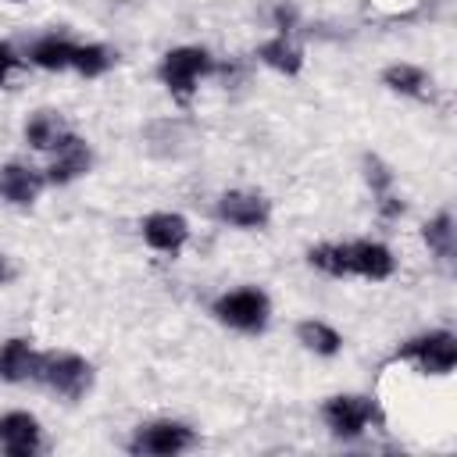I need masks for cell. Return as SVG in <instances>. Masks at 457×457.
I'll return each instance as SVG.
<instances>
[{
	"mask_svg": "<svg viewBox=\"0 0 457 457\" xmlns=\"http://www.w3.org/2000/svg\"><path fill=\"white\" fill-rule=\"evenodd\" d=\"M307 264L318 268L321 275L328 278H350V253H346V243H314L307 250Z\"/></svg>",
	"mask_w": 457,
	"mask_h": 457,
	"instance_id": "cell-21",
	"label": "cell"
},
{
	"mask_svg": "<svg viewBox=\"0 0 457 457\" xmlns=\"http://www.w3.org/2000/svg\"><path fill=\"white\" fill-rule=\"evenodd\" d=\"M321 421L332 439L353 443V439L368 436V428L378 425L382 414H378V403L364 393H332L321 403Z\"/></svg>",
	"mask_w": 457,
	"mask_h": 457,
	"instance_id": "cell-4",
	"label": "cell"
},
{
	"mask_svg": "<svg viewBox=\"0 0 457 457\" xmlns=\"http://www.w3.org/2000/svg\"><path fill=\"white\" fill-rule=\"evenodd\" d=\"M393 361L411 364L418 375L446 378V375H453V368H457V336H453L450 328L418 332V336L403 339V343L393 350Z\"/></svg>",
	"mask_w": 457,
	"mask_h": 457,
	"instance_id": "cell-3",
	"label": "cell"
},
{
	"mask_svg": "<svg viewBox=\"0 0 457 457\" xmlns=\"http://www.w3.org/2000/svg\"><path fill=\"white\" fill-rule=\"evenodd\" d=\"M0 450L7 457H32L43 450V425L29 411L0 414Z\"/></svg>",
	"mask_w": 457,
	"mask_h": 457,
	"instance_id": "cell-10",
	"label": "cell"
},
{
	"mask_svg": "<svg viewBox=\"0 0 457 457\" xmlns=\"http://www.w3.org/2000/svg\"><path fill=\"white\" fill-rule=\"evenodd\" d=\"M346 253H350V278L386 282L396 271V257L382 239H350Z\"/></svg>",
	"mask_w": 457,
	"mask_h": 457,
	"instance_id": "cell-11",
	"label": "cell"
},
{
	"mask_svg": "<svg viewBox=\"0 0 457 457\" xmlns=\"http://www.w3.org/2000/svg\"><path fill=\"white\" fill-rule=\"evenodd\" d=\"M14 278H18V268H14V261L0 250V286H11Z\"/></svg>",
	"mask_w": 457,
	"mask_h": 457,
	"instance_id": "cell-25",
	"label": "cell"
},
{
	"mask_svg": "<svg viewBox=\"0 0 457 457\" xmlns=\"http://www.w3.org/2000/svg\"><path fill=\"white\" fill-rule=\"evenodd\" d=\"M200 443V432L179 418H154L132 428L129 453L136 457H179Z\"/></svg>",
	"mask_w": 457,
	"mask_h": 457,
	"instance_id": "cell-6",
	"label": "cell"
},
{
	"mask_svg": "<svg viewBox=\"0 0 457 457\" xmlns=\"http://www.w3.org/2000/svg\"><path fill=\"white\" fill-rule=\"evenodd\" d=\"M68 132H71V125H68L64 114L54 111V107H39V111H32V114L25 118V129H21L29 150H36V154H54V150L64 143Z\"/></svg>",
	"mask_w": 457,
	"mask_h": 457,
	"instance_id": "cell-14",
	"label": "cell"
},
{
	"mask_svg": "<svg viewBox=\"0 0 457 457\" xmlns=\"http://www.w3.org/2000/svg\"><path fill=\"white\" fill-rule=\"evenodd\" d=\"M382 86L396 96H407V100H432V75L421 64H411V61L386 64L382 68Z\"/></svg>",
	"mask_w": 457,
	"mask_h": 457,
	"instance_id": "cell-17",
	"label": "cell"
},
{
	"mask_svg": "<svg viewBox=\"0 0 457 457\" xmlns=\"http://www.w3.org/2000/svg\"><path fill=\"white\" fill-rule=\"evenodd\" d=\"M375 207H378V214H382L386 221H396V218L407 211V204L396 196V189H393V193H386V196H375Z\"/></svg>",
	"mask_w": 457,
	"mask_h": 457,
	"instance_id": "cell-24",
	"label": "cell"
},
{
	"mask_svg": "<svg viewBox=\"0 0 457 457\" xmlns=\"http://www.w3.org/2000/svg\"><path fill=\"white\" fill-rule=\"evenodd\" d=\"M361 168H364V182H368L371 196H386V193L396 189V175H393V168L378 154H364L361 157Z\"/></svg>",
	"mask_w": 457,
	"mask_h": 457,
	"instance_id": "cell-22",
	"label": "cell"
},
{
	"mask_svg": "<svg viewBox=\"0 0 457 457\" xmlns=\"http://www.w3.org/2000/svg\"><path fill=\"white\" fill-rule=\"evenodd\" d=\"M39 357H43V350H36V343L25 339V336L4 339V343H0V382H7V386L36 382V375H39Z\"/></svg>",
	"mask_w": 457,
	"mask_h": 457,
	"instance_id": "cell-13",
	"label": "cell"
},
{
	"mask_svg": "<svg viewBox=\"0 0 457 457\" xmlns=\"http://www.w3.org/2000/svg\"><path fill=\"white\" fill-rule=\"evenodd\" d=\"M296 343H300L307 353H314V357H336V353H343V336H339V328L328 325V321H321V318H303V321H296Z\"/></svg>",
	"mask_w": 457,
	"mask_h": 457,
	"instance_id": "cell-18",
	"label": "cell"
},
{
	"mask_svg": "<svg viewBox=\"0 0 457 457\" xmlns=\"http://www.w3.org/2000/svg\"><path fill=\"white\" fill-rule=\"evenodd\" d=\"M257 61H261L264 68H271V71L293 79V75L303 71V61H307V57H303V46L293 39V32H275V36H268V39L257 46Z\"/></svg>",
	"mask_w": 457,
	"mask_h": 457,
	"instance_id": "cell-15",
	"label": "cell"
},
{
	"mask_svg": "<svg viewBox=\"0 0 457 457\" xmlns=\"http://www.w3.org/2000/svg\"><path fill=\"white\" fill-rule=\"evenodd\" d=\"M7 4H21V0H7Z\"/></svg>",
	"mask_w": 457,
	"mask_h": 457,
	"instance_id": "cell-26",
	"label": "cell"
},
{
	"mask_svg": "<svg viewBox=\"0 0 457 457\" xmlns=\"http://www.w3.org/2000/svg\"><path fill=\"white\" fill-rule=\"evenodd\" d=\"M21 64H25V57H21L7 39H0V86H7L11 75H14Z\"/></svg>",
	"mask_w": 457,
	"mask_h": 457,
	"instance_id": "cell-23",
	"label": "cell"
},
{
	"mask_svg": "<svg viewBox=\"0 0 457 457\" xmlns=\"http://www.w3.org/2000/svg\"><path fill=\"white\" fill-rule=\"evenodd\" d=\"M50 161H46V168H43V175H46V186H71V182H79L82 175H89V168H93V146H89V139H82L75 129L64 136V143L54 150V154H46Z\"/></svg>",
	"mask_w": 457,
	"mask_h": 457,
	"instance_id": "cell-8",
	"label": "cell"
},
{
	"mask_svg": "<svg viewBox=\"0 0 457 457\" xmlns=\"http://www.w3.org/2000/svg\"><path fill=\"white\" fill-rule=\"evenodd\" d=\"M114 61H118V54L107 43H75L71 71L82 75V79H100L114 68Z\"/></svg>",
	"mask_w": 457,
	"mask_h": 457,
	"instance_id": "cell-20",
	"label": "cell"
},
{
	"mask_svg": "<svg viewBox=\"0 0 457 457\" xmlns=\"http://www.w3.org/2000/svg\"><path fill=\"white\" fill-rule=\"evenodd\" d=\"M139 236H143V243H146L150 250L175 257V253L186 250L193 228H189V221H186L179 211H154V214H146V218L139 221Z\"/></svg>",
	"mask_w": 457,
	"mask_h": 457,
	"instance_id": "cell-9",
	"label": "cell"
},
{
	"mask_svg": "<svg viewBox=\"0 0 457 457\" xmlns=\"http://www.w3.org/2000/svg\"><path fill=\"white\" fill-rule=\"evenodd\" d=\"M214 218L239 232H261L271 221V200L257 189H225L214 200Z\"/></svg>",
	"mask_w": 457,
	"mask_h": 457,
	"instance_id": "cell-7",
	"label": "cell"
},
{
	"mask_svg": "<svg viewBox=\"0 0 457 457\" xmlns=\"http://www.w3.org/2000/svg\"><path fill=\"white\" fill-rule=\"evenodd\" d=\"M36 382L61 400H82L93 389V364L75 350H43Z\"/></svg>",
	"mask_w": 457,
	"mask_h": 457,
	"instance_id": "cell-5",
	"label": "cell"
},
{
	"mask_svg": "<svg viewBox=\"0 0 457 457\" xmlns=\"http://www.w3.org/2000/svg\"><path fill=\"white\" fill-rule=\"evenodd\" d=\"M71 54H75V39H68L61 32H46L29 43L25 64H32L39 71H71Z\"/></svg>",
	"mask_w": 457,
	"mask_h": 457,
	"instance_id": "cell-16",
	"label": "cell"
},
{
	"mask_svg": "<svg viewBox=\"0 0 457 457\" xmlns=\"http://www.w3.org/2000/svg\"><path fill=\"white\" fill-rule=\"evenodd\" d=\"M421 243L428 246V253L439 261V264H450L453 261V250H457V228H453V214L443 207L436 218H428L421 225Z\"/></svg>",
	"mask_w": 457,
	"mask_h": 457,
	"instance_id": "cell-19",
	"label": "cell"
},
{
	"mask_svg": "<svg viewBox=\"0 0 457 457\" xmlns=\"http://www.w3.org/2000/svg\"><path fill=\"white\" fill-rule=\"evenodd\" d=\"M214 71H218L214 54H211L207 46H193V43H186V46H171V50L161 57V64H157V79H161V86H164V89L171 93V100H179L182 107L196 96L200 82L211 79Z\"/></svg>",
	"mask_w": 457,
	"mask_h": 457,
	"instance_id": "cell-1",
	"label": "cell"
},
{
	"mask_svg": "<svg viewBox=\"0 0 457 457\" xmlns=\"http://www.w3.org/2000/svg\"><path fill=\"white\" fill-rule=\"evenodd\" d=\"M211 314L232 332L261 336L271 321V296L261 286H236L211 300Z\"/></svg>",
	"mask_w": 457,
	"mask_h": 457,
	"instance_id": "cell-2",
	"label": "cell"
},
{
	"mask_svg": "<svg viewBox=\"0 0 457 457\" xmlns=\"http://www.w3.org/2000/svg\"><path fill=\"white\" fill-rule=\"evenodd\" d=\"M43 189H46L43 168H32V164H25V161H7V164L0 168V196H4L11 207H32Z\"/></svg>",
	"mask_w": 457,
	"mask_h": 457,
	"instance_id": "cell-12",
	"label": "cell"
}]
</instances>
